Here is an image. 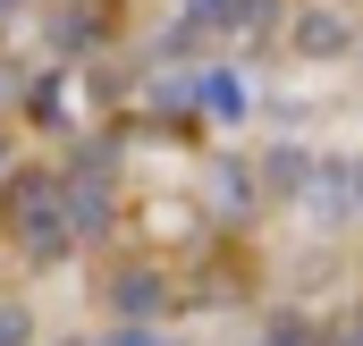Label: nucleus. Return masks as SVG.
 <instances>
[{
	"instance_id": "obj_1",
	"label": "nucleus",
	"mask_w": 363,
	"mask_h": 346,
	"mask_svg": "<svg viewBox=\"0 0 363 346\" xmlns=\"http://www.w3.org/2000/svg\"><path fill=\"white\" fill-rule=\"evenodd\" d=\"M178 85H186V101H194L203 118H220V127L245 118V77H237V68H194V77H178Z\"/></svg>"
},
{
	"instance_id": "obj_2",
	"label": "nucleus",
	"mask_w": 363,
	"mask_h": 346,
	"mask_svg": "<svg viewBox=\"0 0 363 346\" xmlns=\"http://www.w3.org/2000/svg\"><path fill=\"white\" fill-rule=\"evenodd\" d=\"M355 194H363V186L338 169V161H313V186H304V203H313V220H321V228H347Z\"/></svg>"
},
{
	"instance_id": "obj_3",
	"label": "nucleus",
	"mask_w": 363,
	"mask_h": 346,
	"mask_svg": "<svg viewBox=\"0 0 363 346\" xmlns=\"http://www.w3.org/2000/svg\"><path fill=\"white\" fill-rule=\"evenodd\" d=\"M101 304H110L118 321H152V313H161V270H144V262H135V270H110V296H101Z\"/></svg>"
},
{
	"instance_id": "obj_4",
	"label": "nucleus",
	"mask_w": 363,
	"mask_h": 346,
	"mask_svg": "<svg viewBox=\"0 0 363 346\" xmlns=\"http://www.w3.org/2000/svg\"><path fill=\"white\" fill-rule=\"evenodd\" d=\"M347 43H355V26H347L338 9H304V26H296V51L330 60V51H347Z\"/></svg>"
},
{
	"instance_id": "obj_5",
	"label": "nucleus",
	"mask_w": 363,
	"mask_h": 346,
	"mask_svg": "<svg viewBox=\"0 0 363 346\" xmlns=\"http://www.w3.org/2000/svg\"><path fill=\"white\" fill-rule=\"evenodd\" d=\"M43 34H51V51H68V60L101 43V26H93V9H85V0H68V9H51V26H43Z\"/></svg>"
},
{
	"instance_id": "obj_6",
	"label": "nucleus",
	"mask_w": 363,
	"mask_h": 346,
	"mask_svg": "<svg viewBox=\"0 0 363 346\" xmlns=\"http://www.w3.org/2000/svg\"><path fill=\"white\" fill-rule=\"evenodd\" d=\"M262 177H271L279 194H296V186H313V161H304V144H271V152H262Z\"/></svg>"
},
{
	"instance_id": "obj_7",
	"label": "nucleus",
	"mask_w": 363,
	"mask_h": 346,
	"mask_svg": "<svg viewBox=\"0 0 363 346\" xmlns=\"http://www.w3.org/2000/svg\"><path fill=\"white\" fill-rule=\"evenodd\" d=\"M34 338V313L26 304H0V346H26Z\"/></svg>"
},
{
	"instance_id": "obj_8",
	"label": "nucleus",
	"mask_w": 363,
	"mask_h": 346,
	"mask_svg": "<svg viewBox=\"0 0 363 346\" xmlns=\"http://www.w3.org/2000/svg\"><path fill=\"white\" fill-rule=\"evenodd\" d=\"M101 346H161V338H152L144 321H118V338H101Z\"/></svg>"
},
{
	"instance_id": "obj_9",
	"label": "nucleus",
	"mask_w": 363,
	"mask_h": 346,
	"mask_svg": "<svg viewBox=\"0 0 363 346\" xmlns=\"http://www.w3.org/2000/svg\"><path fill=\"white\" fill-rule=\"evenodd\" d=\"M9 9H26V0H0V17H9Z\"/></svg>"
},
{
	"instance_id": "obj_10",
	"label": "nucleus",
	"mask_w": 363,
	"mask_h": 346,
	"mask_svg": "<svg viewBox=\"0 0 363 346\" xmlns=\"http://www.w3.org/2000/svg\"><path fill=\"white\" fill-rule=\"evenodd\" d=\"M0 169H9V161H0Z\"/></svg>"
}]
</instances>
